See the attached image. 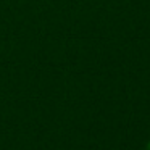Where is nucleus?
I'll return each instance as SVG.
<instances>
[{"label":"nucleus","instance_id":"f257e3e1","mask_svg":"<svg viewBox=\"0 0 150 150\" xmlns=\"http://www.w3.org/2000/svg\"><path fill=\"white\" fill-rule=\"evenodd\" d=\"M147 150H150V140H149V144H147Z\"/></svg>","mask_w":150,"mask_h":150}]
</instances>
